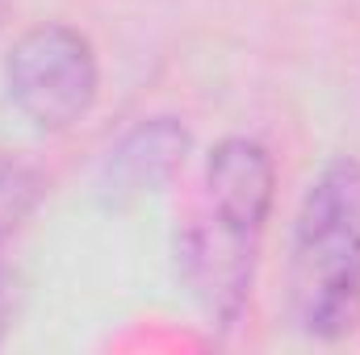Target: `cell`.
I'll list each match as a JSON object with an SVG mask.
<instances>
[{"label": "cell", "mask_w": 360, "mask_h": 355, "mask_svg": "<svg viewBox=\"0 0 360 355\" xmlns=\"http://www.w3.org/2000/svg\"><path fill=\"white\" fill-rule=\"evenodd\" d=\"M0 326H4V322H0Z\"/></svg>", "instance_id": "8992f818"}, {"label": "cell", "mask_w": 360, "mask_h": 355, "mask_svg": "<svg viewBox=\"0 0 360 355\" xmlns=\"http://www.w3.org/2000/svg\"><path fill=\"white\" fill-rule=\"evenodd\" d=\"M289 314L319 343L360 326V163L340 155L302 192L289 234Z\"/></svg>", "instance_id": "7a4b0ae2"}, {"label": "cell", "mask_w": 360, "mask_h": 355, "mask_svg": "<svg viewBox=\"0 0 360 355\" xmlns=\"http://www.w3.org/2000/svg\"><path fill=\"white\" fill-rule=\"evenodd\" d=\"M272 188L276 163L269 147L256 138L231 134L205 155L176 260L188 297L218 330L239 326L252 301L260 243L272 213Z\"/></svg>", "instance_id": "6da1fadb"}, {"label": "cell", "mask_w": 360, "mask_h": 355, "mask_svg": "<svg viewBox=\"0 0 360 355\" xmlns=\"http://www.w3.org/2000/svg\"><path fill=\"white\" fill-rule=\"evenodd\" d=\"M4 84L8 100L21 109V117L38 130H68L76 126L101 88V67L92 42L59 21L34 25L21 34L4 59Z\"/></svg>", "instance_id": "3957f363"}, {"label": "cell", "mask_w": 360, "mask_h": 355, "mask_svg": "<svg viewBox=\"0 0 360 355\" xmlns=\"http://www.w3.org/2000/svg\"><path fill=\"white\" fill-rule=\"evenodd\" d=\"M38 196H42L38 172L0 151V255H4V247L17 239V230L30 222Z\"/></svg>", "instance_id": "5b68a950"}, {"label": "cell", "mask_w": 360, "mask_h": 355, "mask_svg": "<svg viewBox=\"0 0 360 355\" xmlns=\"http://www.w3.org/2000/svg\"><path fill=\"white\" fill-rule=\"evenodd\" d=\"M184 151H188V134L176 117H151L134 126L105 159V192L113 201L155 192L184 163Z\"/></svg>", "instance_id": "277c9868"}]
</instances>
